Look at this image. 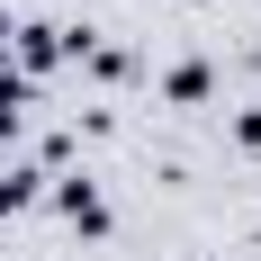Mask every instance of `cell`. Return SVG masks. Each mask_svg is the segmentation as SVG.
Listing matches in <instances>:
<instances>
[{
  "label": "cell",
  "mask_w": 261,
  "mask_h": 261,
  "mask_svg": "<svg viewBox=\"0 0 261 261\" xmlns=\"http://www.w3.org/2000/svg\"><path fill=\"white\" fill-rule=\"evenodd\" d=\"M63 216H72V225H90V234L108 225V207H99V189H90V180H63Z\"/></svg>",
  "instance_id": "cell-1"
},
{
  "label": "cell",
  "mask_w": 261,
  "mask_h": 261,
  "mask_svg": "<svg viewBox=\"0 0 261 261\" xmlns=\"http://www.w3.org/2000/svg\"><path fill=\"white\" fill-rule=\"evenodd\" d=\"M27 198H36V171H9L0 180V207H27Z\"/></svg>",
  "instance_id": "cell-2"
}]
</instances>
